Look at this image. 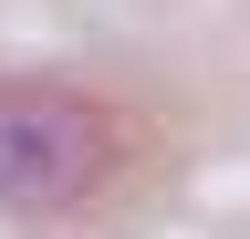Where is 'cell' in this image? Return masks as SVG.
I'll return each instance as SVG.
<instances>
[{"label":"cell","instance_id":"obj_1","mask_svg":"<svg viewBox=\"0 0 250 239\" xmlns=\"http://www.w3.org/2000/svg\"><path fill=\"white\" fill-rule=\"evenodd\" d=\"M115 177V114L42 73H0V219H73Z\"/></svg>","mask_w":250,"mask_h":239}]
</instances>
